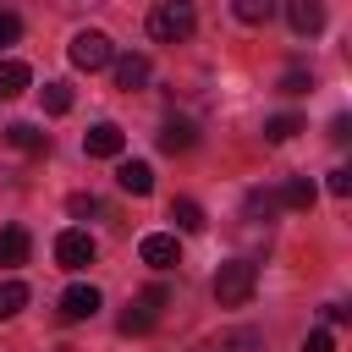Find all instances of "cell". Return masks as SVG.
Returning <instances> with one entry per match:
<instances>
[{
    "label": "cell",
    "mask_w": 352,
    "mask_h": 352,
    "mask_svg": "<svg viewBox=\"0 0 352 352\" xmlns=\"http://www.w3.org/2000/svg\"><path fill=\"white\" fill-rule=\"evenodd\" d=\"M253 286H258V264L253 258H226L214 270V302L220 308H248L253 302Z\"/></svg>",
    "instance_id": "6da1fadb"
},
{
    "label": "cell",
    "mask_w": 352,
    "mask_h": 352,
    "mask_svg": "<svg viewBox=\"0 0 352 352\" xmlns=\"http://www.w3.org/2000/svg\"><path fill=\"white\" fill-rule=\"evenodd\" d=\"M192 28H198L192 0H160V6L148 11V33H154L160 44H182V38H192Z\"/></svg>",
    "instance_id": "7a4b0ae2"
},
{
    "label": "cell",
    "mask_w": 352,
    "mask_h": 352,
    "mask_svg": "<svg viewBox=\"0 0 352 352\" xmlns=\"http://www.w3.org/2000/svg\"><path fill=\"white\" fill-rule=\"evenodd\" d=\"M66 55H72L77 72H104V66L116 60V44H110V33H99V28H77L72 44H66Z\"/></svg>",
    "instance_id": "3957f363"
},
{
    "label": "cell",
    "mask_w": 352,
    "mask_h": 352,
    "mask_svg": "<svg viewBox=\"0 0 352 352\" xmlns=\"http://www.w3.org/2000/svg\"><path fill=\"white\" fill-rule=\"evenodd\" d=\"M170 302V292L165 286H148V292H138L132 302H126V314H121V330L126 336H143V330H154V319H160V308Z\"/></svg>",
    "instance_id": "277c9868"
},
{
    "label": "cell",
    "mask_w": 352,
    "mask_h": 352,
    "mask_svg": "<svg viewBox=\"0 0 352 352\" xmlns=\"http://www.w3.org/2000/svg\"><path fill=\"white\" fill-rule=\"evenodd\" d=\"M121 148H126V132H121L116 121H94V126L82 132V154H88V160H121Z\"/></svg>",
    "instance_id": "5b68a950"
},
{
    "label": "cell",
    "mask_w": 352,
    "mask_h": 352,
    "mask_svg": "<svg viewBox=\"0 0 352 352\" xmlns=\"http://www.w3.org/2000/svg\"><path fill=\"white\" fill-rule=\"evenodd\" d=\"M94 253H99V248H94V236H88V231H77V226L55 236V264H60V270H88V264H94Z\"/></svg>",
    "instance_id": "8992f818"
},
{
    "label": "cell",
    "mask_w": 352,
    "mask_h": 352,
    "mask_svg": "<svg viewBox=\"0 0 352 352\" xmlns=\"http://www.w3.org/2000/svg\"><path fill=\"white\" fill-rule=\"evenodd\" d=\"M138 258H143L148 270H170V264H182V248H176L170 231H148V236L138 242Z\"/></svg>",
    "instance_id": "52a82bcc"
},
{
    "label": "cell",
    "mask_w": 352,
    "mask_h": 352,
    "mask_svg": "<svg viewBox=\"0 0 352 352\" xmlns=\"http://www.w3.org/2000/svg\"><path fill=\"white\" fill-rule=\"evenodd\" d=\"M286 22L297 38H314V33H324V6L319 0H286Z\"/></svg>",
    "instance_id": "ba28073f"
},
{
    "label": "cell",
    "mask_w": 352,
    "mask_h": 352,
    "mask_svg": "<svg viewBox=\"0 0 352 352\" xmlns=\"http://www.w3.org/2000/svg\"><path fill=\"white\" fill-rule=\"evenodd\" d=\"M94 314H99V292L94 286L77 280V286L60 292V319H94Z\"/></svg>",
    "instance_id": "9c48e42d"
},
{
    "label": "cell",
    "mask_w": 352,
    "mask_h": 352,
    "mask_svg": "<svg viewBox=\"0 0 352 352\" xmlns=\"http://www.w3.org/2000/svg\"><path fill=\"white\" fill-rule=\"evenodd\" d=\"M110 72H116V88H126V94H132V88H143V82H148V55H116V60H110Z\"/></svg>",
    "instance_id": "30bf717a"
},
{
    "label": "cell",
    "mask_w": 352,
    "mask_h": 352,
    "mask_svg": "<svg viewBox=\"0 0 352 352\" xmlns=\"http://www.w3.org/2000/svg\"><path fill=\"white\" fill-rule=\"evenodd\" d=\"M116 182H121V192H132V198H148V192H154V170H148L143 160H121Z\"/></svg>",
    "instance_id": "8fae6325"
},
{
    "label": "cell",
    "mask_w": 352,
    "mask_h": 352,
    "mask_svg": "<svg viewBox=\"0 0 352 352\" xmlns=\"http://www.w3.org/2000/svg\"><path fill=\"white\" fill-rule=\"evenodd\" d=\"M314 198H319V192H314V182H308V176H292V182L275 192V204H280V209H314Z\"/></svg>",
    "instance_id": "7c38bea8"
},
{
    "label": "cell",
    "mask_w": 352,
    "mask_h": 352,
    "mask_svg": "<svg viewBox=\"0 0 352 352\" xmlns=\"http://www.w3.org/2000/svg\"><path fill=\"white\" fill-rule=\"evenodd\" d=\"M28 248H33V242H28L22 226H6V231H0V264H6V270H11V264H28Z\"/></svg>",
    "instance_id": "4fadbf2b"
},
{
    "label": "cell",
    "mask_w": 352,
    "mask_h": 352,
    "mask_svg": "<svg viewBox=\"0 0 352 352\" xmlns=\"http://www.w3.org/2000/svg\"><path fill=\"white\" fill-rule=\"evenodd\" d=\"M28 82H33L28 60H0V99H16V94H28Z\"/></svg>",
    "instance_id": "5bb4252c"
},
{
    "label": "cell",
    "mask_w": 352,
    "mask_h": 352,
    "mask_svg": "<svg viewBox=\"0 0 352 352\" xmlns=\"http://www.w3.org/2000/svg\"><path fill=\"white\" fill-rule=\"evenodd\" d=\"M6 138H11L22 154H44V143H50V138H44L33 121H11V126H6Z\"/></svg>",
    "instance_id": "9a60e30c"
},
{
    "label": "cell",
    "mask_w": 352,
    "mask_h": 352,
    "mask_svg": "<svg viewBox=\"0 0 352 352\" xmlns=\"http://www.w3.org/2000/svg\"><path fill=\"white\" fill-rule=\"evenodd\" d=\"M297 132H302V116H292V110H286V116H270V121H264V138H270V143H292Z\"/></svg>",
    "instance_id": "2e32d148"
},
{
    "label": "cell",
    "mask_w": 352,
    "mask_h": 352,
    "mask_svg": "<svg viewBox=\"0 0 352 352\" xmlns=\"http://www.w3.org/2000/svg\"><path fill=\"white\" fill-rule=\"evenodd\" d=\"M160 148H165V154H187V148H192V126H187V121H165Z\"/></svg>",
    "instance_id": "e0dca14e"
},
{
    "label": "cell",
    "mask_w": 352,
    "mask_h": 352,
    "mask_svg": "<svg viewBox=\"0 0 352 352\" xmlns=\"http://www.w3.org/2000/svg\"><path fill=\"white\" fill-rule=\"evenodd\" d=\"M170 220L182 226V231H204L209 220H204V209L192 204V198H170Z\"/></svg>",
    "instance_id": "ac0fdd59"
},
{
    "label": "cell",
    "mask_w": 352,
    "mask_h": 352,
    "mask_svg": "<svg viewBox=\"0 0 352 352\" xmlns=\"http://www.w3.org/2000/svg\"><path fill=\"white\" fill-rule=\"evenodd\" d=\"M28 308V286L22 280H0V319H16Z\"/></svg>",
    "instance_id": "d6986e66"
},
{
    "label": "cell",
    "mask_w": 352,
    "mask_h": 352,
    "mask_svg": "<svg viewBox=\"0 0 352 352\" xmlns=\"http://www.w3.org/2000/svg\"><path fill=\"white\" fill-rule=\"evenodd\" d=\"M231 11H236V22H248V28H258V22H270V11H275V0H231Z\"/></svg>",
    "instance_id": "ffe728a7"
},
{
    "label": "cell",
    "mask_w": 352,
    "mask_h": 352,
    "mask_svg": "<svg viewBox=\"0 0 352 352\" xmlns=\"http://www.w3.org/2000/svg\"><path fill=\"white\" fill-rule=\"evenodd\" d=\"M44 110H50V116H66V110H72V82H60V77L44 82Z\"/></svg>",
    "instance_id": "44dd1931"
},
{
    "label": "cell",
    "mask_w": 352,
    "mask_h": 352,
    "mask_svg": "<svg viewBox=\"0 0 352 352\" xmlns=\"http://www.w3.org/2000/svg\"><path fill=\"white\" fill-rule=\"evenodd\" d=\"M280 204H275V192H248V220H270Z\"/></svg>",
    "instance_id": "7402d4cb"
},
{
    "label": "cell",
    "mask_w": 352,
    "mask_h": 352,
    "mask_svg": "<svg viewBox=\"0 0 352 352\" xmlns=\"http://www.w3.org/2000/svg\"><path fill=\"white\" fill-rule=\"evenodd\" d=\"M16 38H22V16H16V11H0V50L16 44Z\"/></svg>",
    "instance_id": "603a6c76"
},
{
    "label": "cell",
    "mask_w": 352,
    "mask_h": 352,
    "mask_svg": "<svg viewBox=\"0 0 352 352\" xmlns=\"http://www.w3.org/2000/svg\"><path fill=\"white\" fill-rule=\"evenodd\" d=\"M302 88H314V77H308L302 66H292V72L280 77V94H302Z\"/></svg>",
    "instance_id": "cb8c5ba5"
},
{
    "label": "cell",
    "mask_w": 352,
    "mask_h": 352,
    "mask_svg": "<svg viewBox=\"0 0 352 352\" xmlns=\"http://www.w3.org/2000/svg\"><path fill=\"white\" fill-rule=\"evenodd\" d=\"M302 352H336V336L330 330H308L302 336Z\"/></svg>",
    "instance_id": "d4e9b609"
},
{
    "label": "cell",
    "mask_w": 352,
    "mask_h": 352,
    "mask_svg": "<svg viewBox=\"0 0 352 352\" xmlns=\"http://www.w3.org/2000/svg\"><path fill=\"white\" fill-rule=\"evenodd\" d=\"M330 192H336V198H346V192H352V170H346V165H336V170H330Z\"/></svg>",
    "instance_id": "484cf974"
},
{
    "label": "cell",
    "mask_w": 352,
    "mask_h": 352,
    "mask_svg": "<svg viewBox=\"0 0 352 352\" xmlns=\"http://www.w3.org/2000/svg\"><path fill=\"white\" fill-rule=\"evenodd\" d=\"M66 209H72V214H94V209H99V198H94V192H72V204H66Z\"/></svg>",
    "instance_id": "4316f807"
},
{
    "label": "cell",
    "mask_w": 352,
    "mask_h": 352,
    "mask_svg": "<svg viewBox=\"0 0 352 352\" xmlns=\"http://www.w3.org/2000/svg\"><path fill=\"white\" fill-rule=\"evenodd\" d=\"M346 132H352V121H346V116H336V121H330V138H336V143H346Z\"/></svg>",
    "instance_id": "83f0119b"
},
{
    "label": "cell",
    "mask_w": 352,
    "mask_h": 352,
    "mask_svg": "<svg viewBox=\"0 0 352 352\" xmlns=\"http://www.w3.org/2000/svg\"><path fill=\"white\" fill-rule=\"evenodd\" d=\"M192 352H236V341H204V346H192Z\"/></svg>",
    "instance_id": "f1b7e54d"
},
{
    "label": "cell",
    "mask_w": 352,
    "mask_h": 352,
    "mask_svg": "<svg viewBox=\"0 0 352 352\" xmlns=\"http://www.w3.org/2000/svg\"><path fill=\"white\" fill-rule=\"evenodd\" d=\"M60 6H99V0H60Z\"/></svg>",
    "instance_id": "f546056e"
}]
</instances>
